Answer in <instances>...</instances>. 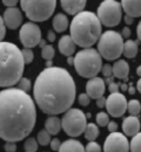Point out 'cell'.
Returning <instances> with one entry per match:
<instances>
[{
    "mask_svg": "<svg viewBox=\"0 0 141 152\" xmlns=\"http://www.w3.org/2000/svg\"><path fill=\"white\" fill-rule=\"evenodd\" d=\"M37 109L32 97L19 88L0 91V138L20 142L34 129Z\"/></svg>",
    "mask_w": 141,
    "mask_h": 152,
    "instance_id": "obj_1",
    "label": "cell"
},
{
    "mask_svg": "<svg viewBox=\"0 0 141 152\" xmlns=\"http://www.w3.org/2000/svg\"><path fill=\"white\" fill-rule=\"evenodd\" d=\"M34 99L42 113L59 115L74 103L77 88L71 74L60 67H47L34 83Z\"/></svg>",
    "mask_w": 141,
    "mask_h": 152,
    "instance_id": "obj_2",
    "label": "cell"
},
{
    "mask_svg": "<svg viewBox=\"0 0 141 152\" xmlns=\"http://www.w3.org/2000/svg\"><path fill=\"white\" fill-rule=\"evenodd\" d=\"M21 50L11 42L0 41V87L8 88L19 82L24 73Z\"/></svg>",
    "mask_w": 141,
    "mask_h": 152,
    "instance_id": "obj_3",
    "label": "cell"
},
{
    "mask_svg": "<svg viewBox=\"0 0 141 152\" xmlns=\"http://www.w3.org/2000/svg\"><path fill=\"white\" fill-rule=\"evenodd\" d=\"M71 37L77 46L82 48L92 47L101 35V22L92 12H79L72 20Z\"/></svg>",
    "mask_w": 141,
    "mask_h": 152,
    "instance_id": "obj_4",
    "label": "cell"
},
{
    "mask_svg": "<svg viewBox=\"0 0 141 152\" xmlns=\"http://www.w3.org/2000/svg\"><path fill=\"white\" fill-rule=\"evenodd\" d=\"M73 64L80 76L85 78H92L100 73L102 58L97 49L88 47L77 53Z\"/></svg>",
    "mask_w": 141,
    "mask_h": 152,
    "instance_id": "obj_5",
    "label": "cell"
},
{
    "mask_svg": "<svg viewBox=\"0 0 141 152\" xmlns=\"http://www.w3.org/2000/svg\"><path fill=\"white\" fill-rule=\"evenodd\" d=\"M26 17L34 22L48 20L57 7V0H20Z\"/></svg>",
    "mask_w": 141,
    "mask_h": 152,
    "instance_id": "obj_6",
    "label": "cell"
},
{
    "mask_svg": "<svg viewBox=\"0 0 141 152\" xmlns=\"http://www.w3.org/2000/svg\"><path fill=\"white\" fill-rule=\"evenodd\" d=\"M123 38L115 31H107L99 38L98 52L108 61L117 60L122 54Z\"/></svg>",
    "mask_w": 141,
    "mask_h": 152,
    "instance_id": "obj_7",
    "label": "cell"
},
{
    "mask_svg": "<svg viewBox=\"0 0 141 152\" xmlns=\"http://www.w3.org/2000/svg\"><path fill=\"white\" fill-rule=\"evenodd\" d=\"M87 125L86 115L79 109H68L61 119V128L69 137H78L83 133Z\"/></svg>",
    "mask_w": 141,
    "mask_h": 152,
    "instance_id": "obj_8",
    "label": "cell"
},
{
    "mask_svg": "<svg viewBox=\"0 0 141 152\" xmlns=\"http://www.w3.org/2000/svg\"><path fill=\"white\" fill-rule=\"evenodd\" d=\"M100 22L106 27H114L120 23L122 18V7L115 0H103L98 7V14Z\"/></svg>",
    "mask_w": 141,
    "mask_h": 152,
    "instance_id": "obj_9",
    "label": "cell"
},
{
    "mask_svg": "<svg viewBox=\"0 0 141 152\" xmlns=\"http://www.w3.org/2000/svg\"><path fill=\"white\" fill-rule=\"evenodd\" d=\"M19 38L25 48H33L38 46L41 40V31L39 26L34 22H26L21 27Z\"/></svg>",
    "mask_w": 141,
    "mask_h": 152,
    "instance_id": "obj_10",
    "label": "cell"
},
{
    "mask_svg": "<svg viewBox=\"0 0 141 152\" xmlns=\"http://www.w3.org/2000/svg\"><path fill=\"white\" fill-rule=\"evenodd\" d=\"M106 109L112 117H121L127 110V99L119 91L112 93L106 98Z\"/></svg>",
    "mask_w": 141,
    "mask_h": 152,
    "instance_id": "obj_11",
    "label": "cell"
},
{
    "mask_svg": "<svg viewBox=\"0 0 141 152\" xmlns=\"http://www.w3.org/2000/svg\"><path fill=\"white\" fill-rule=\"evenodd\" d=\"M103 150L106 152H127L129 151L128 139L120 132H111L106 138L103 144Z\"/></svg>",
    "mask_w": 141,
    "mask_h": 152,
    "instance_id": "obj_12",
    "label": "cell"
},
{
    "mask_svg": "<svg viewBox=\"0 0 141 152\" xmlns=\"http://www.w3.org/2000/svg\"><path fill=\"white\" fill-rule=\"evenodd\" d=\"M2 19L6 27H8L10 29H17L22 23V14L19 8L13 6V7H8L5 11Z\"/></svg>",
    "mask_w": 141,
    "mask_h": 152,
    "instance_id": "obj_13",
    "label": "cell"
},
{
    "mask_svg": "<svg viewBox=\"0 0 141 152\" xmlns=\"http://www.w3.org/2000/svg\"><path fill=\"white\" fill-rule=\"evenodd\" d=\"M105 89H106L105 81L97 76L89 78V81L86 84V94L93 99H98L99 97L103 96Z\"/></svg>",
    "mask_w": 141,
    "mask_h": 152,
    "instance_id": "obj_14",
    "label": "cell"
},
{
    "mask_svg": "<svg viewBox=\"0 0 141 152\" xmlns=\"http://www.w3.org/2000/svg\"><path fill=\"white\" fill-rule=\"evenodd\" d=\"M122 130L125 134L128 137H133L134 134H137L140 131V122L138 117L133 115L131 117H126L122 122Z\"/></svg>",
    "mask_w": 141,
    "mask_h": 152,
    "instance_id": "obj_15",
    "label": "cell"
},
{
    "mask_svg": "<svg viewBox=\"0 0 141 152\" xmlns=\"http://www.w3.org/2000/svg\"><path fill=\"white\" fill-rule=\"evenodd\" d=\"M87 0H60L61 6L67 14L75 15L81 12L86 6Z\"/></svg>",
    "mask_w": 141,
    "mask_h": 152,
    "instance_id": "obj_16",
    "label": "cell"
},
{
    "mask_svg": "<svg viewBox=\"0 0 141 152\" xmlns=\"http://www.w3.org/2000/svg\"><path fill=\"white\" fill-rule=\"evenodd\" d=\"M121 7L127 15L141 17V0H121Z\"/></svg>",
    "mask_w": 141,
    "mask_h": 152,
    "instance_id": "obj_17",
    "label": "cell"
},
{
    "mask_svg": "<svg viewBox=\"0 0 141 152\" xmlns=\"http://www.w3.org/2000/svg\"><path fill=\"white\" fill-rule=\"evenodd\" d=\"M59 50L62 55L69 56L75 52L77 45L74 42V40L72 39L71 35H63L61 37V39L59 40Z\"/></svg>",
    "mask_w": 141,
    "mask_h": 152,
    "instance_id": "obj_18",
    "label": "cell"
},
{
    "mask_svg": "<svg viewBox=\"0 0 141 152\" xmlns=\"http://www.w3.org/2000/svg\"><path fill=\"white\" fill-rule=\"evenodd\" d=\"M112 69H113V76L114 77L120 78V80H127V76L129 74V67H128V63L125 60L117 61L112 66Z\"/></svg>",
    "mask_w": 141,
    "mask_h": 152,
    "instance_id": "obj_19",
    "label": "cell"
},
{
    "mask_svg": "<svg viewBox=\"0 0 141 152\" xmlns=\"http://www.w3.org/2000/svg\"><path fill=\"white\" fill-rule=\"evenodd\" d=\"M45 130L49 134H58L61 130V119L55 115H51L45 122Z\"/></svg>",
    "mask_w": 141,
    "mask_h": 152,
    "instance_id": "obj_20",
    "label": "cell"
},
{
    "mask_svg": "<svg viewBox=\"0 0 141 152\" xmlns=\"http://www.w3.org/2000/svg\"><path fill=\"white\" fill-rule=\"evenodd\" d=\"M59 151L61 152H73V151H78L82 152L85 151V148L83 145L81 144L80 142L75 140V139H68L66 142H63L60 145V149Z\"/></svg>",
    "mask_w": 141,
    "mask_h": 152,
    "instance_id": "obj_21",
    "label": "cell"
},
{
    "mask_svg": "<svg viewBox=\"0 0 141 152\" xmlns=\"http://www.w3.org/2000/svg\"><path fill=\"white\" fill-rule=\"evenodd\" d=\"M139 47H138V42L134 40H127L126 42H123V49H122V54L128 58H134L135 55L138 54Z\"/></svg>",
    "mask_w": 141,
    "mask_h": 152,
    "instance_id": "obj_22",
    "label": "cell"
},
{
    "mask_svg": "<svg viewBox=\"0 0 141 152\" xmlns=\"http://www.w3.org/2000/svg\"><path fill=\"white\" fill-rule=\"evenodd\" d=\"M67 27H68V19H67V17L65 14H62V13L57 14L54 17V19H53V28L55 29V32L62 33V32H65L67 29Z\"/></svg>",
    "mask_w": 141,
    "mask_h": 152,
    "instance_id": "obj_23",
    "label": "cell"
},
{
    "mask_svg": "<svg viewBox=\"0 0 141 152\" xmlns=\"http://www.w3.org/2000/svg\"><path fill=\"white\" fill-rule=\"evenodd\" d=\"M83 133H85V138H86V139H88V140H94V139H97V137L99 136V129H98V126H97L95 124L89 123V124L86 125Z\"/></svg>",
    "mask_w": 141,
    "mask_h": 152,
    "instance_id": "obj_24",
    "label": "cell"
},
{
    "mask_svg": "<svg viewBox=\"0 0 141 152\" xmlns=\"http://www.w3.org/2000/svg\"><path fill=\"white\" fill-rule=\"evenodd\" d=\"M127 108H128V111L129 114L133 115V116H138L141 111V104L138 99H132L127 103Z\"/></svg>",
    "mask_w": 141,
    "mask_h": 152,
    "instance_id": "obj_25",
    "label": "cell"
},
{
    "mask_svg": "<svg viewBox=\"0 0 141 152\" xmlns=\"http://www.w3.org/2000/svg\"><path fill=\"white\" fill-rule=\"evenodd\" d=\"M54 55H55V50H54L53 46H51V45H45V46L41 48V56H42V58H45L46 61L53 60Z\"/></svg>",
    "mask_w": 141,
    "mask_h": 152,
    "instance_id": "obj_26",
    "label": "cell"
},
{
    "mask_svg": "<svg viewBox=\"0 0 141 152\" xmlns=\"http://www.w3.org/2000/svg\"><path fill=\"white\" fill-rule=\"evenodd\" d=\"M129 150L133 152H141V132L133 136V139L129 144Z\"/></svg>",
    "mask_w": 141,
    "mask_h": 152,
    "instance_id": "obj_27",
    "label": "cell"
},
{
    "mask_svg": "<svg viewBox=\"0 0 141 152\" xmlns=\"http://www.w3.org/2000/svg\"><path fill=\"white\" fill-rule=\"evenodd\" d=\"M37 140H38V143H39L40 145L46 146V145H48L49 142H51V134L47 132L46 130H41L40 132L38 133V136H37Z\"/></svg>",
    "mask_w": 141,
    "mask_h": 152,
    "instance_id": "obj_28",
    "label": "cell"
},
{
    "mask_svg": "<svg viewBox=\"0 0 141 152\" xmlns=\"http://www.w3.org/2000/svg\"><path fill=\"white\" fill-rule=\"evenodd\" d=\"M24 149L27 152H35L38 150V140L34 138H28L26 139L24 144Z\"/></svg>",
    "mask_w": 141,
    "mask_h": 152,
    "instance_id": "obj_29",
    "label": "cell"
},
{
    "mask_svg": "<svg viewBox=\"0 0 141 152\" xmlns=\"http://www.w3.org/2000/svg\"><path fill=\"white\" fill-rule=\"evenodd\" d=\"M21 55H22V58H24V62L25 64H28L33 61L34 58V55H33V52L31 50V48H24L21 50Z\"/></svg>",
    "mask_w": 141,
    "mask_h": 152,
    "instance_id": "obj_30",
    "label": "cell"
},
{
    "mask_svg": "<svg viewBox=\"0 0 141 152\" xmlns=\"http://www.w3.org/2000/svg\"><path fill=\"white\" fill-rule=\"evenodd\" d=\"M18 88L24 90V91H30L31 88H32V84H31V81L28 78H25V77H21L18 82Z\"/></svg>",
    "mask_w": 141,
    "mask_h": 152,
    "instance_id": "obj_31",
    "label": "cell"
},
{
    "mask_svg": "<svg viewBox=\"0 0 141 152\" xmlns=\"http://www.w3.org/2000/svg\"><path fill=\"white\" fill-rule=\"evenodd\" d=\"M109 119H108V114L106 113H99L97 115V124L100 126H107Z\"/></svg>",
    "mask_w": 141,
    "mask_h": 152,
    "instance_id": "obj_32",
    "label": "cell"
},
{
    "mask_svg": "<svg viewBox=\"0 0 141 152\" xmlns=\"http://www.w3.org/2000/svg\"><path fill=\"white\" fill-rule=\"evenodd\" d=\"M85 151H88V152H100L101 151V148H100V145H99L98 143H95L94 140H91V142L87 144V146H86Z\"/></svg>",
    "mask_w": 141,
    "mask_h": 152,
    "instance_id": "obj_33",
    "label": "cell"
},
{
    "mask_svg": "<svg viewBox=\"0 0 141 152\" xmlns=\"http://www.w3.org/2000/svg\"><path fill=\"white\" fill-rule=\"evenodd\" d=\"M101 72L105 77H108V76L113 75V69H112V66L111 64H105L101 67Z\"/></svg>",
    "mask_w": 141,
    "mask_h": 152,
    "instance_id": "obj_34",
    "label": "cell"
},
{
    "mask_svg": "<svg viewBox=\"0 0 141 152\" xmlns=\"http://www.w3.org/2000/svg\"><path fill=\"white\" fill-rule=\"evenodd\" d=\"M89 101H91V97L87 95V94H81L79 96V103H80L82 107H87L89 104Z\"/></svg>",
    "mask_w": 141,
    "mask_h": 152,
    "instance_id": "obj_35",
    "label": "cell"
},
{
    "mask_svg": "<svg viewBox=\"0 0 141 152\" xmlns=\"http://www.w3.org/2000/svg\"><path fill=\"white\" fill-rule=\"evenodd\" d=\"M4 149L7 152H16L17 151L16 142H6V144L4 145Z\"/></svg>",
    "mask_w": 141,
    "mask_h": 152,
    "instance_id": "obj_36",
    "label": "cell"
},
{
    "mask_svg": "<svg viewBox=\"0 0 141 152\" xmlns=\"http://www.w3.org/2000/svg\"><path fill=\"white\" fill-rule=\"evenodd\" d=\"M49 144H51V149L53 150V151H59V149H60V145H61V142L58 139V138H54V139H52L51 142H49Z\"/></svg>",
    "mask_w": 141,
    "mask_h": 152,
    "instance_id": "obj_37",
    "label": "cell"
},
{
    "mask_svg": "<svg viewBox=\"0 0 141 152\" xmlns=\"http://www.w3.org/2000/svg\"><path fill=\"white\" fill-rule=\"evenodd\" d=\"M5 34H6V26L4 19L0 17V41H2V39L5 38Z\"/></svg>",
    "mask_w": 141,
    "mask_h": 152,
    "instance_id": "obj_38",
    "label": "cell"
},
{
    "mask_svg": "<svg viewBox=\"0 0 141 152\" xmlns=\"http://www.w3.org/2000/svg\"><path fill=\"white\" fill-rule=\"evenodd\" d=\"M19 0H2V4L7 7H13V6H17Z\"/></svg>",
    "mask_w": 141,
    "mask_h": 152,
    "instance_id": "obj_39",
    "label": "cell"
},
{
    "mask_svg": "<svg viewBox=\"0 0 141 152\" xmlns=\"http://www.w3.org/2000/svg\"><path fill=\"white\" fill-rule=\"evenodd\" d=\"M108 89H109L111 93H117V91H119V84L112 82V83L108 84Z\"/></svg>",
    "mask_w": 141,
    "mask_h": 152,
    "instance_id": "obj_40",
    "label": "cell"
},
{
    "mask_svg": "<svg viewBox=\"0 0 141 152\" xmlns=\"http://www.w3.org/2000/svg\"><path fill=\"white\" fill-rule=\"evenodd\" d=\"M107 128H108V131H109V132H114V131L118 129V124H117L115 122H108Z\"/></svg>",
    "mask_w": 141,
    "mask_h": 152,
    "instance_id": "obj_41",
    "label": "cell"
},
{
    "mask_svg": "<svg viewBox=\"0 0 141 152\" xmlns=\"http://www.w3.org/2000/svg\"><path fill=\"white\" fill-rule=\"evenodd\" d=\"M121 37L128 39L131 37V29H129L128 27H123V29H122V32H121Z\"/></svg>",
    "mask_w": 141,
    "mask_h": 152,
    "instance_id": "obj_42",
    "label": "cell"
},
{
    "mask_svg": "<svg viewBox=\"0 0 141 152\" xmlns=\"http://www.w3.org/2000/svg\"><path fill=\"white\" fill-rule=\"evenodd\" d=\"M97 105H98L99 108H103V107L106 105V98H105L103 96H101V97H99V98L97 99Z\"/></svg>",
    "mask_w": 141,
    "mask_h": 152,
    "instance_id": "obj_43",
    "label": "cell"
},
{
    "mask_svg": "<svg viewBox=\"0 0 141 152\" xmlns=\"http://www.w3.org/2000/svg\"><path fill=\"white\" fill-rule=\"evenodd\" d=\"M133 21H134V18H133V17H131V15H126V17H125V22H126L127 25L133 23Z\"/></svg>",
    "mask_w": 141,
    "mask_h": 152,
    "instance_id": "obj_44",
    "label": "cell"
},
{
    "mask_svg": "<svg viewBox=\"0 0 141 152\" xmlns=\"http://www.w3.org/2000/svg\"><path fill=\"white\" fill-rule=\"evenodd\" d=\"M48 40H49V41H54V40H55V34H54L52 31L48 32Z\"/></svg>",
    "mask_w": 141,
    "mask_h": 152,
    "instance_id": "obj_45",
    "label": "cell"
},
{
    "mask_svg": "<svg viewBox=\"0 0 141 152\" xmlns=\"http://www.w3.org/2000/svg\"><path fill=\"white\" fill-rule=\"evenodd\" d=\"M137 34H138V38H139V40L141 41V21L139 22V25H138V28H137Z\"/></svg>",
    "mask_w": 141,
    "mask_h": 152,
    "instance_id": "obj_46",
    "label": "cell"
},
{
    "mask_svg": "<svg viewBox=\"0 0 141 152\" xmlns=\"http://www.w3.org/2000/svg\"><path fill=\"white\" fill-rule=\"evenodd\" d=\"M67 63H68V64H71V66L74 63V57H72V55H69V56H68V58H67Z\"/></svg>",
    "mask_w": 141,
    "mask_h": 152,
    "instance_id": "obj_47",
    "label": "cell"
},
{
    "mask_svg": "<svg viewBox=\"0 0 141 152\" xmlns=\"http://www.w3.org/2000/svg\"><path fill=\"white\" fill-rule=\"evenodd\" d=\"M112 82H113V75L108 76V77H107V80H106V83H108V84H109V83H112Z\"/></svg>",
    "mask_w": 141,
    "mask_h": 152,
    "instance_id": "obj_48",
    "label": "cell"
},
{
    "mask_svg": "<svg viewBox=\"0 0 141 152\" xmlns=\"http://www.w3.org/2000/svg\"><path fill=\"white\" fill-rule=\"evenodd\" d=\"M137 89L139 90V93L141 94V78L138 81V84H137Z\"/></svg>",
    "mask_w": 141,
    "mask_h": 152,
    "instance_id": "obj_49",
    "label": "cell"
},
{
    "mask_svg": "<svg viewBox=\"0 0 141 152\" xmlns=\"http://www.w3.org/2000/svg\"><path fill=\"white\" fill-rule=\"evenodd\" d=\"M129 94H132V95H133V94H135V89H134L132 86L129 87Z\"/></svg>",
    "mask_w": 141,
    "mask_h": 152,
    "instance_id": "obj_50",
    "label": "cell"
},
{
    "mask_svg": "<svg viewBox=\"0 0 141 152\" xmlns=\"http://www.w3.org/2000/svg\"><path fill=\"white\" fill-rule=\"evenodd\" d=\"M45 45H46V42H45V40H40V42H39V46H40L41 48H42V47H44Z\"/></svg>",
    "mask_w": 141,
    "mask_h": 152,
    "instance_id": "obj_51",
    "label": "cell"
},
{
    "mask_svg": "<svg viewBox=\"0 0 141 152\" xmlns=\"http://www.w3.org/2000/svg\"><path fill=\"white\" fill-rule=\"evenodd\" d=\"M137 74L139 76H141V66H139V67L137 68Z\"/></svg>",
    "mask_w": 141,
    "mask_h": 152,
    "instance_id": "obj_52",
    "label": "cell"
},
{
    "mask_svg": "<svg viewBox=\"0 0 141 152\" xmlns=\"http://www.w3.org/2000/svg\"><path fill=\"white\" fill-rule=\"evenodd\" d=\"M47 67H52V60H48L47 61Z\"/></svg>",
    "mask_w": 141,
    "mask_h": 152,
    "instance_id": "obj_53",
    "label": "cell"
},
{
    "mask_svg": "<svg viewBox=\"0 0 141 152\" xmlns=\"http://www.w3.org/2000/svg\"><path fill=\"white\" fill-rule=\"evenodd\" d=\"M121 89H122L123 91H125V90H127V86H126V84H122V86H121Z\"/></svg>",
    "mask_w": 141,
    "mask_h": 152,
    "instance_id": "obj_54",
    "label": "cell"
}]
</instances>
